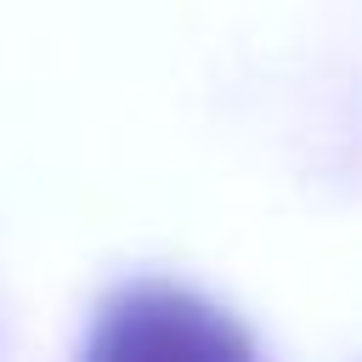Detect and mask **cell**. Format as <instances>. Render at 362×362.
Here are the masks:
<instances>
[{
    "label": "cell",
    "instance_id": "6da1fadb",
    "mask_svg": "<svg viewBox=\"0 0 362 362\" xmlns=\"http://www.w3.org/2000/svg\"><path fill=\"white\" fill-rule=\"evenodd\" d=\"M79 362H255V339L192 288L124 283L96 305Z\"/></svg>",
    "mask_w": 362,
    "mask_h": 362
}]
</instances>
